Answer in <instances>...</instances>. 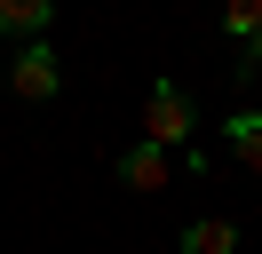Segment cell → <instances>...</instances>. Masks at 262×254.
<instances>
[{"instance_id":"cell-1","label":"cell","mask_w":262,"mask_h":254,"mask_svg":"<svg viewBox=\"0 0 262 254\" xmlns=\"http://www.w3.org/2000/svg\"><path fill=\"white\" fill-rule=\"evenodd\" d=\"M191 95L175 88V79H159V88L143 95V143H159V151H191Z\"/></svg>"},{"instance_id":"cell-2","label":"cell","mask_w":262,"mask_h":254,"mask_svg":"<svg viewBox=\"0 0 262 254\" xmlns=\"http://www.w3.org/2000/svg\"><path fill=\"white\" fill-rule=\"evenodd\" d=\"M8 88H16L24 103H48V95L64 88V64H56V48H48V40H24L16 56H8Z\"/></svg>"},{"instance_id":"cell-3","label":"cell","mask_w":262,"mask_h":254,"mask_svg":"<svg viewBox=\"0 0 262 254\" xmlns=\"http://www.w3.org/2000/svg\"><path fill=\"white\" fill-rule=\"evenodd\" d=\"M119 183H127V190H167V183H175V151H159V143L135 135L127 151H119Z\"/></svg>"},{"instance_id":"cell-4","label":"cell","mask_w":262,"mask_h":254,"mask_svg":"<svg viewBox=\"0 0 262 254\" xmlns=\"http://www.w3.org/2000/svg\"><path fill=\"white\" fill-rule=\"evenodd\" d=\"M56 24V0H0V32L8 40H40Z\"/></svg>"},{"instance_id":"cell-5","label":"cell","mask_w":262,"mask_h":254,"mask_svg":"<svg viewBox=\"0 0 262 254\" xmlns=\"http://www.w3.org/2000/svg\"><path fill=\"white\" fill-rule=\"evenodd\" d=\"M183 254H238V222L230 215H199L183 230Z\"/></svg>"},{"instance_id":"cell-6","label":"cell","mask_w":262,"mask_h":254,"mask_svg":"<svg viewBox=\"0 0 262 254\" xmlns=\"http://www.w3.org/2000/svg\"><path fill=\"white\" fill-rule=\"evenodd\" d=\"M223 143H230V159L262 167V111H230V119H223Z\"/></svg>"},{"instance_id":"cell-7","label":"cell","mask_w":262,"mask_h":254,"mask_svg":"<svg viewBox=\"0 0 262 254\" xmlns=\"http://www.w3.org/2000/svg\"><path fill=\"white\" fill-rule=\"evenodd\" d=\"M223 32H230V40H254V32H262V0H223Z\"/></svg>"},{"instance_id":"cell-8","label":"cell","mask_w":262,"mask_h":254,"mask_svg":"<svg viewBox=\"0 0 262 254\" xmlns=\"http://www.w3.org/2000/svg\"><path fill=\"white\" fill-rule=\"evenodd\" d=\"M246 72H262V32H254V40H246Z\"/></svg>"}]
</instances>
